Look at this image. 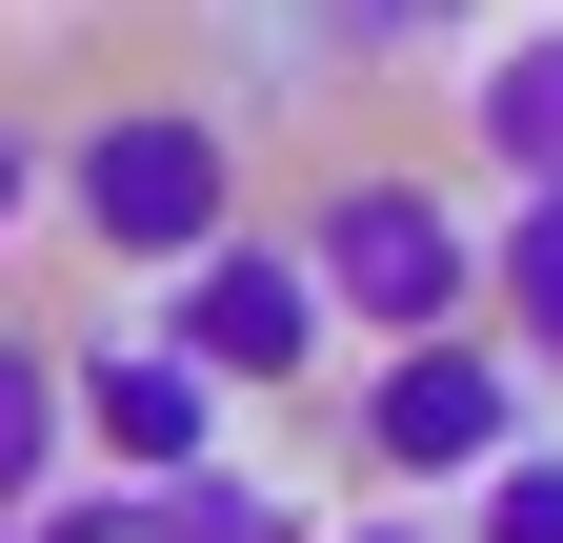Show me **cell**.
Here are the masks:
<instances>
[{
    "label": "cell",
    "mask_w": 563,
    "mask_h": 543,
    "mask_svg": "<svg viewBox=\"0 0 563 543\" xmlns=\"http://www.w3.org/2000/svg\"><path fill=\"white\" fill-rule=\"evenodd\" d=\"M41 201L81 222V262H121V282H181L201 242H242V121L141 81V101H81L41 121Z\"/></svg>",
    "instance_id": "6da1fadb"
},
{
    "label": "cell",
    "mask_w": 563,
    "mask_h": 543,
    "mask_svg": "<svg viewBox=\"0 0 563 543\" xmlns=\"http://www.w3.org/2000/svg\"><path fill=\"white\" fill-rule=\"evenodd\" d=\"M282 242H302V282H322V322H342L363 363H402V343H483V222H463L422 162H342Z\"/></svg>",
    "instance_id": "7a4b0ae2"
},
{
    "label": "cell",
    "mask_w": 563,
    "mask_h": 543,
    "mask_svg": "<svg viewBox=\"0 0 563 543\" xmlns=\"http://www.w3.org/2000/svg\"><path fill=\"white\" fill-rule=\"evenodd\" d=\"M504 443H523V363L504 343H402V363H363V402H342L363 503H422V523H443Z\"/></svg>",
    "instance_id": "3957f363"
},
{
    "label": "cell",
    "mask_w": 563,
    "mask_h": 543,
    "mask_svg": "<svg viewBox=\"0 0 563 543\" xmlns=\"http://www.w3.org/2000/svg\"><path fill=\"white\" fill-rule=\"evenodd\" d=\"M141 343H162L181 383H222V402H282V383H322V363H342V322H322V282H302V242L242 222V242H201L181 282L141 302Z\"/></svg>",
    "instance_id": "277c9868"
},
{
    "label": "cell",
    "mask_w": 563,
    "mask_h": 543,
    "mask_svg": "<svg viewBox=\"0 0 563 543\" xmlns=\"http://www.w3.org/2000/svg\"><path fill=\"white\" fill-rule=\"evenodd\" d=\"M60 443L101 463V484H201V463H242L222 443V383H181L162 343H141V322H101V343H60Z\"/></svg>",
    "instance_id": "5b68a950"
},
{
    "label": "cell",
    "mask_w": 563,
    "mask_h": 543,
    "mask_svg": "<svg viewBox=\"0 0 563 543\" xmlns=\"http://www.w3.org/2000/svg\"><path fill=\"white\" fill-rule=\"evenodd\" d=\"M463 142L504 201H563V21H504V41H463Z\"/></svg>",
    "instance_id": "8992f818"
},
{
    "label": "cell",
    "mask_w": 563,
    "mask_h": 543,
    "mask_svg": "<svg viewBox=\"0 0 563 543\" xmlns=\"http://www.w3.org/2000/svg\"><path fill=\"white\" fill-rule=\"evenodd\" d=\"M483 343L523 383H563V201H504L483 222Z\"/></svg>",
    "instance_id": "52a82bcc"
},
{
    "label": "cell",
    "mask_w": 563,
    "mask_h": 543,
    "mask_svg": "<svg viewBox=\"0 0 563 543\" xmlns=\"http://www.w3.org/2000/svg\"><path fill=\"white\" fill-rule=\"evenodd\" d=\"M60 463H81V443H60V343H41V322H0V523H41Z\"/></svg>",
    "instance_id": "ba28073f"
},
{
    "label": "cell",
    "mask_w": 563,
    "mask_h": 543,
    "mask_svg": "<svg viewBox=\"0 0 563 543\" xmlns=\"http://www.w3.org/2000/svg\"><path fill=\"white\" fill-rule=\"evenodd\" d=\"M443 543H563V443L523 423V443H504V463H483V484L443 503Z\"/></svg>",
    "instance_id": "9c48e42d"
},
{
    "label": "cell",
    "mask_w": 563,
    "mask_h": 543,
    "mask_svg": "<svg viewBox=\"0 0 563 543\" xmlns=\"http://www.w3.org/2000/svg\"><path fill=\"white\" fill-rule=\"evenodd\" d=\"M162 523H181V543H322L302 503L262 484V463H201V484H162Z\"/></svg>",
    "instance_id": "30bf717a"
},
{
    "label": "cell",
    "mask_w": 563,
    "mask_h": 543,
    "mask_svg": "<svg viewBox=\"0 0 563 543\" xmlns=\"http://www.w3.org/2000/svg\"><path fill=\"white\" fill-rule=\"evenodd\" d=\"M21 543H181V523H162V503H141V484H60V503H41Z\"/></svg>",
    "instance_id": "8fae6325"
},
{
    "label": "cell",
    "mask_w": 563,
    "mask_h": 543,
    "mask_svg": "<svg viewBox=\"0 0 563 543\" xmlns=\"http://www.w3.org/2000/svg\"><path fill=\"white\" fill-rule=\"evenodd\" d=\"M21 222H41V121L0 101V262H21Z\"/></svg>",
    "instance_id": "7c38bea8"
},
{
    "label": "cell",
    "mask_w": 563,
    "mask_h": 543,
    "mask_svg": "<svg viewBox=\"0 0 563 543\" xmlns=\"http://www.w3.org/2000/svg\"><path fill=\"white\" fill-rule=\"evenodd\" d=\"M322 543H443V523H422V503H342Z\"/></svg>",
    "instance_id": "4fadbf2b"
},
{
    "label": "cell",
    "mask_w": 563,
    "mask_h": 543,
    "mask_svg": "<svg viewBox=\"0 0 563 543\" xmlns=\"http://www.w3.org/2000/svg\"><path fill=\"white\" fill-rule=\"evenodd\" d=\"M0 543H21V523H0Z\"/></svg>",
    "instance_id": "5bb4252c"
}]
</instances>
